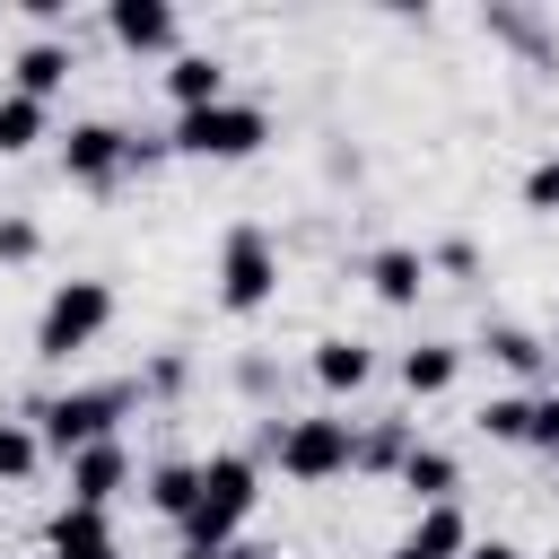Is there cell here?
<instances>
[{
  "instance_id": "cell-17",
  "label": "cell",
  "mask_w": 559,
  "mask_h": 559,
  "mask_svg": "<svg viewBox=\"0 0 559 559\" xmlns=\"http://www.w3.org/2000/svg\"><path fill=\"white\" fill-rule=\"evenodd\" d=\"M472 349H480V358H498L507 376H542V367H550V341H542L533 323H507V314H498V323H480V341H472Z\"/></svg>"
},
{
  "instance_id": "cell-15",
  "label": "cell",
  "mask_w": 559,
  "mask_h": 559,
  "mask_svg": "<svg viewBox=\"0 0 559 559\" xmlns=\"http://www.w3.org/2000/svg\"><path fill=\"white\" fill-rule=\"evenodd\" d=\"M393 480L411 489V507H454V498H463V463H454L445 445H428V437L402 454V472H393Z\"/></svg>"
},
{
  "instance_id": "cell-4",
  "label": "cell",
  "mask_w": 559,
  "mask_h": 559,
  "mask_svg": "<svg viewBox=\"0 0 559 559\" xmlns=\"http://www.w3.org/2000/svg\"><path fill=\"white\" fill-rule=\"evenodd\" d=\"M262 140H271V114L253 96H218V105H192L166 122V148L201 157V166H245V157H262Z\"/></svg>"
},
{
  "instance_id": "cell-8",
  "label": "cell",
  "mask_w": 559,
  "mask_h": 559,
  "mask_svg": "<svg viewBox=\"0 0 559 559\" xmlns=\"http://www.w3.org/2000/svg\"><path fill=\"white\" fill-rule=\"evenodd\" d=\"M61 507H96V515H114V498L131 489V445L122 437H105V445H79L70 463H61Z\"/></svg>"
},
{
  "instance_id": "cell-32",
  "label": "cell",
  "mask_w": 559,
  "mask_h": 559,
  "mask_svg": "<svg viewBox=\"0 0 559 559\" xmlns=\"http://www.w3.org/2000/svg\"><path fill=\"white\" fill-rule=\"evenodd\" d=\"M227 559H280V550H262V542H236V550H227Z\"/></svg>"
},
{
  "instance_id": "cell-16",
  "label": "cell",
  "mask_w": 559,
  "mask_h": 559,
  "mask_svg": "<svg viewBox=\"0 0 559 559\" xmlns=\"http://www.w3.org/2000/svg\"><path fill=\"white\" fill-rule=\"evenodd\" d=\"M218 96H236L218 52H175V61H166V105H175V114H192V105H218Z\"/></svg>"
},
{
  "instance_id": "cell-22",
  "label": "cell",
  "mask_w": 559,
  "mask_h": 559,
  "mask_svg": "<svg viewBox=\"0 0 559 559\" xmlns=\"http://www.w3.org/2000/svg\"><path fill=\"white\" fill-rule=\"evenodd\" d=\"M472 428H480L489 445H524V437H533V393H489V402L472 411Z\"/></svg>"
},
{
  "instance_id": "cell-1",
  "label": "cell",
  "mask_w": 559,
  "mask_h": 559,
  "mask_svg": "<svg viewBox=\"0 0 559 559\" xmlns=\"http://www.w3.org/2000/svg\"><path fill=\"white\" fill-rule=\"evenodd\" d=\"M253 507H262V463H253L245 445H218V454H201V463H192V507L175 515V542H183V559H227Z\"/></svg>"
},
{
  "instance_id": "cell-27",
  "label": "cell",
  "mask_w": 559,
  "mask_h": 559,
  "mask_svg": "<svg viewBox=\"0 0 559 559\" xmlns=\"http://www.w3.org/2000/svg\"><path fill=\"white\" fill-rule=\"evenodd\" d=\"M166 157H175V148H166V131H131V148H122V166H131V175H157Z\"/></svg>"
},
{
  "instance_id": "cell-33",
  "label": "cell",
  "mask_w": 559,
  "mask_h": 559,
  "mask_svg": "<svg viewBox=\"0 0 559 559\" xmlns=\"http://www.w3.org/2000/svg\"><path fill=\"white\" fill-rule=\"evenodd\" d=\"M542 559H559V542H550V550H542Z\"/></svg>"
},
{
  "instance_id": "cell-31",
  "label": "cell",
  "mask_w": 559,
  "mask_h": 559,
  "mask_svg": "<svg viewBox=\"0 0 559 559\" xmlns=\"http://www.w3.org/2000/svg\"><path fill=\"white\" fill-rule=\"evenodd\" d=\"M463 559H524V550H515L507 533H472V550H463Z\"/></svg>"
},
{
  "instance_id": "cell-21",
  "label": "cell",
  "mask_w": 559,
  "mask_h": 559,
  "mask_svg": "<svg viewBox=\"0 0 559 559\" xmlns=\"http://www.w3.org/2000/svg\"><path fill=\"white\" fill-rule=\"evenodd\" d=\"M140 507L175 524V515L192 507V454H166V463H148V472H140Z\"/></svg>"
},
{
  "instance_id": "cell-11",
  "label": "cell",
  "mask_w": 559,
  "mask_h": 559,
  "mask_svg": "<svg viewBox=\"0 0 559 559\" xmlns=\"http://www.w3.org/2000/svg\"><path fill=\"white\" fill-rule=\"evenodd\" d=\"M44 559H122V533H114V515H96V507H52Z\"/></svg>"
},
{
  "instance_id": "cell-2",
  "label": "cell",
  "mask_w": 559,
  "mask_h": 559,
  "mask_svg": "<svg viewBox=\"0 0 559 559\" xmlns=\"http://www.w3.org/2000/svg\"><path fill=\"white\" fill-rule=\"evenodd\" d=\"M280 463V480H297V489H323V480H341L349 472V454H358V419H341V411H262V428H253V463Z\"/></svg>"
},
{
  "instance_id": "cell-26",
  "label": "cell",
  "mask_w": 559,
  "mask_h": 559,
  "mask_svg": "<svg viewBox=\"0 0 559 559\" xmlns=\"http://www.w3.org/2000/svg\"><path fill=\"white\" fill-rule=\"evenodd\" d=\"M35 253H44V227H35L26 210H0V262L17 271V262H35Z\"/></svg>"
},
{
  "instance_id": "cell-23",
  "label": "cell",
  "mask_w": 559,
  "mask_h": 559,
  "mask_svg": "<svg viewBox=\"0 0 559 559\" xmlns=\"http://www.w3.org/2000/svg\"><path fill=\"white\" fill-rule=\"evenodd\" d=\"M44 472V437H35V419H0V489H26Z\"/></svg>"
},
{
  "instance_id": "cell-7",
  "label": "cell",
  "mask_w": 559,
  "mask_h": 559,
  "mask_svg": "<svg viewBox=\"0 0 559 559\" xmlns=\"http://www.w3.org/2000/svg\"><path fill=\"white\" fill-rule=\"evenodd\" d=\"M61 140V175L79 183V192H114L131 166H122V148H131V131L122 122H105V114H79L70 131H52Z\"/></svg>"
},
{
  "instance_id": "cell-30",
  "label": "cell",
  "mask_w": 559,
  "mask_h": 559,
  "mask_svg": "<svg viewBox=\"0 0 559 559\" xmlns=\"http://www.w3.org/2000/svg\"><path fill=\"white\" fill-rule=\"evenodd\" d=\"M489 26H498L507 44H524V52H542V26H533L524 9H489Z\"/></svg>"
},
{
  "instance_id": "cell-3",
  "label": "cell",
  "mask_w": 559,
  "mask_h": 559,
  "mask_svg": "<svg viewBox=\"0 0 559 559\" xmlns=\"http://www.w3.org/2000/svg\"><path fill=\"white\" fill-rule=\"evenodd\" d=\"M140 411V384L131 376H114V384H61V393H44L26 419H35V437H44V463L61 454H79V445H105V437H122V419Z\"/></svg>"
},
{
  "instance_id": "cell-28",
  "label": "cell",
  "mask_w": 559,
  "mask_h": 559,
  "mask_svg": "<svg viewBox=\"0 0 559 559\" xmlns=\"http://www.w3.org/2000/svg\"><path fill=\"white\" fill-rule=\"evenodd\" d=\"M437 271H445V280H472V271H480V253H472L463 236H445V245L428 253V280H437Z\"/></svg>"
},
{
  "instance_id": "cell-13",
  "label": "cell",
  "mask_w": 559,
  "mask_h": 559,
  "mask_svg": "<svg viewBox=\"0 0 559 559\" xmlns=\"http://www.w3.org/2000/svg\"><path fill=\"white\" fill-rule=\"evenodd\" d=\"M463 550H472V515H463V498H454V507H419L411 533H402L384 559H463Z\"/></svg>"
},
{
  "instance_id": "cell-5",
  "label": "cell",
  "mask_w": 559,
  "mask_h": 559,
  "mask_svg": "<svg viewBox=\"0 0 559 559\" xmlns=\"http://www.w3.org/2000/svg\"><path fill=\"white\" fill-rule=\"evenodd\" d=\"M210 297H218V314H262L271 297H280V236L262 227V218H236L227 236H218V262H210Z\"/></svg>"
},
{
  "instance_id": "cell-29",
  "label": "cell",
  "mask_w": 559,
  "mask_h": 559,
  "mask_svg": "<svg viewBox=\"0 0 559 559\" xmlns=\"http://www.w3.org/2000/svg\"><path fill=\"white\" fill-rule=\"evenodd\" d=\"M533 454H559V393H533Z\"/></svg>"
},
{
  "instance_id": "cell-19",
  "label": "cell",
  "mask_w": 559,
  "mask_h": 559,
  "mask_svg": "<svg viewBox=\"0 0 559 559\" xmlns=\"http://www.w3.org/2000/svg\"><path fill=\"white\" fill-rule=\"evenodd\" d=\"M411 445H419V428H411V419H358V454H349V472H376V480H393Z\"/></svg>"
},
{
  "instance_id": "cell-10",
  "label": "cell",
  "mask_w": 559,
  "mask_h": 559,
  "mask_svg": "<svg viewBox=\"0 0 559 559\" xmlns=\"http://www.w3.org/2000/svg\"><path fill=\"white\" fill-rule=\"evenodd\" d=\"M358 280H367L376 306H419L428 297V253L419 245H376V253H358Z\"/></svg>"
},
{
  "instance_id": "cell-20",
  "label": "cell",
  "mask_w": 559,
  "mask_h": 559,
  "mask_svg": "<svg viewBox=\"0 0 559 559\" xmlns=\"http://www.w3.org/2000/svg\"><path fill=\"white\" fill-rule=\"evenodd\" d=\"M44 140H52V105L0 87V157H26V148H44Z\"/></svg>"
},
{
  "instance_id": "cell-9",
  "label": "cell",
  "mask_w": 559,
  "mask_h": 559,
  "mask_svg": "<svg viewBox=\"0 0 559 559\" xmlns=\"http://www.w3.org/2000/svg\"><path fill=\"white\" fill-rule=\"evenodd\" d=\"M105 35H114L131 61H157V52L175 61V52H183V17H175V0H114V9H105Z\"/></svg>"
},
{
  "instance_id": "cell-14",
  "label": "cell",
  "mask_w": 559,
  "mask_h": 559,
  "mask_svg": "<svg viewBox=\"0 0 559 559\" xmlns=\"http://www.w3.org/2000/svg\"><path fill=\"white\" fill-rule=\"evenodd\" d=\"M393 376H402L411 402H437V393L463 384V341H411V349L393 358Z\"/></svg>"
},
{
  "instance_id": "cell-6",
  "label": "cell",
  "mask_w": 559,
  "mask_h": 559,
  "mask_svg": "<svg viewBox=\"0 0 559 559\" xmlns=\"http://www.w3.org/2000/svg\"><path fill=\"white\" fill-rule=\"evenodd\" d=\"M105 332H114V280H52V297L35 306V358L44 367H70Z\"/></svg>"
},
{
  "instance_id": "cell-25",
  "label": "cell",
  "mask_w": 559,
  "mask_h": 559,
  "mask_svg": "<svg viewBox=\"0 0 559 559\" xmlns=\"http://www.w3.org/2000/svg\"><path fill=\"white\" fill-rule=\"evenodd\" d=\"M131 384H140V402H148V393H157V402H175V393L192 384V367H183V349H157V358H148Z\"/></svg>"
},
{
  "instance_id": "cell-18",
  "label": "cell",
  "mask_w": 559,
  "mask_h": 559,
  "mask_svg": "<svg viewBox=\"0 0 559 559\" xmlns=\"http://www.w3.org/2000/svg\"><path fill=\"white\" fill-rule=\"evenodd\" d=\"M306 367H314V384H323V393H358V384L376 376V349H367V341H349V332H323Z\"/></svg>"
},
{
  "instance_id": "cell-24",
  "label": "cell",
  "mask_w": 559,
  "mask_h": 559,
  "mask_svg": "<svg viewBox=\"0 0 559 559\" xmlns=\"http://www.w3.org/2000/svg\"><path fill=\"white\" fill-rule=\"evenodd\" d=\"M515 201H524V210H533V218H559V148H550V157H533V166H524V183H515Z\"/></svg>"
},
{
  "instance_id": "cell-12",
  "label": "cell",
  "mask_w": 559,
  "mask_h": 559,
  "mask_svg": "<svg viewBox=\"0 0 559 559\" xmlns=\"http://www.w3.org/2000/svg\"><path fill=\"white\" fill-rule=\"evenodd\" d=\"M70 70H79L70 35H35V44H17V61H9V87H17V96H35V105H52V96L70 87Z\"/></svg>"
}]
</instances>
